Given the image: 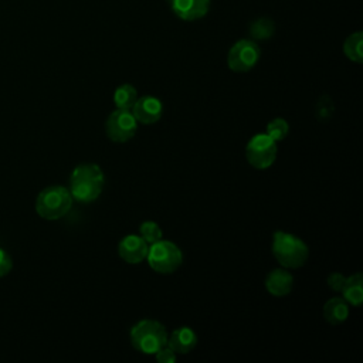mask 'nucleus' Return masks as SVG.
I'll return each instance as SVG.
<instances>
[{"mask_svg":"<svg viewBox=\"0 0 363 363\" xmlns=\"http://www.w3.org/2000/svg\"><path fill=\"white\" fill-rule=\"evenodd\" d=\"M105 184V174L95 163H81L74 167L69 176V193L79 203L95 201Z\"/></svg>","mask_w":363,"mask_h":363,"instance_id":"f257e3e1","label":"nucleus"},{"mask_svg":"<svg viewBox=\"0 0 363 363\" xmlns=\"http://www.w3.org/2000/svg\"><path fill=\"white\" fill-rule=\"evenodd\" d=\"M271 251L279 265L286 269L301 268L306 264L309 257V247L305 241L291 233L281 230L275 231L272 235Z\"/></svg>","mask_w":363,"mask_h":363,"instance_id":"f03ea898","label":"nucleus"},{"mask_svg":"<svg viewBox=\"0 0 363 363\" xmlns=\"http://www.w3.org/2000/svg\"><path fill=\"white\" fill-rule=\"evenodd\" d=\"M167 336L169 333L164 325L155 319H142L129 332L133 349L143 354H155L159 349L164 347L167 345Z\"/></svg>","mask_w":363,"mask_h":363,"instance_id":"7ed1b4c3","label":"nucleus"},{"mask_svg":"<svg viewBox=\"0 0 363 363\" xmlns=\"http://www.w3.org/2000/svg\"><path fill=\"white\" fill-rule=\"evenodd\" d=\"M74 199L64 186H50L43 189L35 199V211L41 218L60 220L72 207Z\"/></svg>","mask_w":363,"mask_h":363,"instance_id":"20e7f679","label":"nucleus"},{"mask_svg":"<svg viewBox=\"0 0 363 363\" xmlns=\"http://www.w3.org/2000/svg\"><path fill=\"white\" fill-rule=\"evenodd\" d=\"M146 259L155 272L173 274L183 262V252L174 242L162 238L149 245Z\"/></svg>","mask_w":363,"mask_h":363,"instance_id":"39448f33","label":"nucleus"},{"mask_svg":"<svg viewBox=\"0 0 363 363\" xmlns=\"http://www.w3.org/2000/svg\"><path fill=\"white\" fill-rule=\"evenodd\" d=\"M278 155L277 142L265 132L254 135L245 146L247 162L258 170H265L274 164Z\"/></svg>","mask_w":363,"mask_h":363,"instance_id":"423d86ee","label":"nucleus"},{"mask_svg":"<svg viewBox=\"0 0 363 363\" xmlns=\"http://www.w3.org/2000/svg\"><path fill=\"white\" fill-rule=\"evenodd\" d=\"M261 50L254 40L242 38L231 45L227 54V65L234 72H248L259 61Z\"/></svg>","mask_w":363,"mask_h":363,"instance_id":"0eeeda50","label":"nucleus"},{"mask_svg":"<svg viewBox=\"0 0 363 363\" xmlns=\"http://www.w3.org/2000/svg\"><path fill=\"white\" fill-rule=\"evenodd\" d=\"M138 130V122L130 111L115 109L109 113L105 122V132L109 140L125 143L130 140Z\"/></svg>","mask_w":363,"mask_h":363,"instance_id":"6e6552de","label":"nucleus"},{"mask_svg":"<svg viewBox=\"0 0 363 363\" xmlns=\"http://www.w3.org/2000/svg\"><path fill=\"white\" fill-rule=\"evenodd\" d=\"M132 115L138 123L152 125L157 122L163 115V104L159 98L152 95L138 96L133 106L130 108Z\"/></svg>","mask_w":363,"mask_h":363,"instance_id":"1a4fd4ad","label":"nucleus"},{"mask_svg":"<svg viewBox=\"0 0 363 363\" xmlns=\"http://www.w3.org/2000/svg\"><path fill=\"white\" fill-rule=\"evenodd\" d=\"M149 244L139 234H128L118 244V254L128 264H140L146 259Z\"/></svg>","mask_w":363,"mask_h":363,"instance_id":"9d476101","label":"nucleus"},{"mask_svg":"<svg viewBox=\"0 0 363 363\" xmlns=\"http://www.w3.org/2000/svg\"><path fill=\"white\" fill-rule=\"evenodd\" d=\"M170 9L180 20L196 21L208 13L210 0H170Z\"/></svg>","mask_w":363,"mask_h":363,"instance_id":"9b49d317","label":"nucleus"},{"mask_svg":"<svg viewBox=\"0 0 363 363\" xmlns=\"http://www.w3.org/2000/svg\"><path fill=\"white\" fill-rule=\"evenodd\" d=\"M294 288V277L286 268H277L268 272L265 278V289L269 295L284 298L291 294Z\"/></svg>","mask_w":363,"mask_h":363,"instance_id":"f8f14e48","label":"nucleus"},{"mask_svg":"<svg viewBox=\"0 0 363 363\" xmlns=\"http://www.w3.org/2000/svg\"><path fill=\"white\" fill-rule=\"evenodd\" d=\"M196 345H197V335L189 326L177 328L167 336V346L176 354H187L194 350Z\"/></svg>","mask_w":363,"mask_h":363,"instance_id":"ddd939ff","label":"nucleus"},{"mask_svg":"<svg viewBox=\"0 0 363 363\" xmlns=\"http://www.w3.org/2000/svg\"><path fill=\"white\" fill-rule=\"evenodd\" d=\"M349 316V303L340 298L333 296L328 299L323 305V318L330 325H340Z\"/></svg>","mask_w":363,"mask_h":363,"instance_id":"4468645a","label":"nucleus"},{"mask_svg":"<svg viewBox=\"0 0 363 363\" xmlns=\"http://www.w3.org/2000/svg\"><path fill=\"white\" fill-rule=\"evenodd\" d=\"M342 298L352 306H360L363 302V275L362 272L346 277L342 288Z\"/></svg>","mask_w":363,"mask_h":363,"instance_id":"2eb2a0df","label":"nucleus"},{"mask_svg":"<svg viewBox=\"0 0 363 363\" xmlns=\"http://www.w3.org/2000/svg\"><path fill=\"white\" fill-rule=\"evenodd\" d=\"M136 99H138V89L132 84H122L113 91V104L116 109L130 111Z\"/></svg>","mask_w":363,"mask_h":363,"instance_id":"dca6fc26","label":"nucleus"},{"mask_svg":"<svg viewBox=\"0 0 363 363\" xmlns=\"http://www.w3.org/2000/svg\"><path fill=\"white\" fill-rule=\"evenodd\" d=\"M362 45H363V34L360 31L352 33L343 43V52L350 61L356 64H362L363 62Z\"/></svg>","mask_w":363,"mask_h":363,"instance_id":"f3484780","label":"nucleus"},{"mask_svg":"<svg viewBox=\"0 0 363 363\" xmlns=\"http://www.w3.org/2000/svg\"><path fill=\"white\" fill-rule=\"evenodd\" d=\"M250 34L255 40H267L274 34V21L268 17H259L250 26Z\"/></svg>","mask_w":363,"mask_h":363,"instance_id":"a211bd4d","label":"nucleus"},{"mask_svg":"<svg viewBox=\"0 0 363 363\" xmlns=\"http://www.w3.org/2000/svg\"><path fill=\"white\" fill-rule=\"evenodd\" d=\"M265 133H267L271 139H274V140L278 143V142L284 140V139L288 136V133H289V125H288L286 119H284V118H275V119H272V121L268 122L267 129H265Z\"/></svg>","mask_w":363,"mask_h":363,"instance_id":"6ab92c4d","label":"nucleus"},{"mask_svg":"<svg viewBox=\"0 0 363 363\" xmlns=\"http://www.w3.org/2000/svg\"><path fill=\"white\" fill-rule=\"evenodd\" d=\"M139 235L150 245L163 238V231L157 223L146 220L139 225Z\"/></svg>","mask_w":363,"mask_h":363,"instance_id":"aec40b11","label":"nucleus"},{"mask_svg":"<svg viewBox=\"0 0 363 363\" xmlns=\"http://www.w3.org/2000/svg\"><path fill=\"white\" fill-rule=\"evenodd\" d=\"M333 102L329 96H322L316 104V118L322 122L328 121L333 115Z\"/></svg>","mask_w":363,"mask_h":363,"instance_id":"412c9836","label":"nucleus"},{"mask_svg":"<svg viewBox=\"0 0 363 363\" xmlns=\"http://www.w3.org/2000/svg\"><path fill=\"white\" fill-rule=\"evenodd\" d=\"M153 356L159 363H174L176 362V353L167 345L164 347L159 349Z\"/></svg>","mask_w":363,"mask_h":363,"instance_id":"4be33fe9","label":"nucleus"},{"mask_svg":"<svg viewBox=\"0 0 363 363\" xmlns=\"http://www.w3.org/2000/svg\"><path fill=\"white\" fill-rule=\"evenodd\" d=\"M345 279L346 277L340 272H332L329 277H328V286L335 291V292H340L343 285H345Z\"/></svg>","mask_w":363,"mask_h":363,"instance_id":"5701e85b","label":"nucleus"},{"mask_svg":"<svg viewBox=\"0 0 363 363\" xmlns=\"http://www.w3.org/2000/svg\"><path fill=\"white\" fill-rule=\"evenodd\" d=\"M13 268V261L10 258V255L3 250L0 248V278L7 275Z\"/></svg>","mask_w":363,"mask_h":363,"instance_id":"b1692460","label":"nucleus"}]
</instances>
